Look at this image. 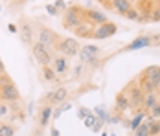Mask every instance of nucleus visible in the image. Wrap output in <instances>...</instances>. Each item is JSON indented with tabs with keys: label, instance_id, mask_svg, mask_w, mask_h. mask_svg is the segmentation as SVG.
Returning a JSON list of instances; mask_svg holds the SVG:
<instances>
[{
	"label": "nucleus",
	"instance_id": "obj_33",
	"mask_svg": "<svg viewBox=\"0 0 160 136\" xmlns=\"http://www.w3.org/2000/svg\"><path fill=\"white\" fill-rule=\"evenodd\" d=\"M103 123H105V121L98 118V120H96V123H94V127H92V131H94V133H99V129L103 127Z\"/></svg>",
	"mask_w": 160,
	"mask_h": 136
},
{
	"label": "nucleus",
	"instance_id": "obj_41",
	"mask_svg": "<svg viewBox=\"0 0 160 136\" xmlns=\"http://www.w3.org/2000/svg\"><path fill=\"white\" fill-rule=\"evenodd\" d=\"M101 136H109V133H101Z\"/></svg>",
	"mask_w": 160,
	"mask_h": 136
},
{
	"label": "nucleus",
	"instance_id": "obj_27",
	"mask_svg": "<svg viewBox=\"0 0 160 136\" xmlns=\"http://www.w3.org/2000/svg\"><path fill=\"white\" fill-rule=\"evenodd\" d=\"M94 114L103 121H107V118H109V116H107V110H105L103 107H96V108H94Z\"/></svg>",
	"mask_w": 160,
	"mask_h": 136
},
{
	"label": "nucleus",
	"instance_id": "obj_46",
	"mask_svg": "<svg viewBox=\"0 0 160 136\" xmlns=\"http://www.w3.org/2000/svg\"><path fill=\"white\" fill-rule=\"evenodd\" d=\"M0 101H2V98H0Z\"/></svg>",
	"mask_w": 160,
	"mask_h": 136
},
{
	"label": "nucleus",
	"instance_id": "obj_2",
	"mask_svg": "<svg viewBox=\"0 0 160 136\" xmlns=\"http://www.w3.org/2000/svg\"><path fill=\"white\" fill-rule=\"evenodd\" d=\"M61 17H63V28L64 30H74V28H78L81 22L85 20V8L83 6H78V4L68 6L66 11Z\"/></svg>",
	"mask_w": 160,
	"mask_h": 136
},
{
	"label": "nucleus",
	"instance_id": "obj_35",
	"mask_svg": "<svg viewBox=\"0 0 160 136\" xmlns=\"http://www.w3.org/2000/svg\"><path fill=\"white\" fill-rule=\"evenodd\" d=\"M9 81H13V79L8 76V74H2V76H0V87H2V85H6V83H9Z\"/></svg>",
	"mask_w": 160,
	"mask_h": 136
},
{
	"label": "nucleus",
	"instance_id": "obj_40",
	"mask_svg": "<svg viewBox=\"0 0 160 136\" xmlns=\"http://www.w3.org/2000/svg\"><path fill=\"white\" fill-rule=\"evenodd\" d=\"M131 2H132V4H134V6H136V4H138V2H140V0H131Z\"/></svg>",
	"mask_w": 160,
	"mask_h": 136
},
{
	"label": "nucleus",
	"instance_id": "obj_31",
	"mask_svg": "<svg viewBox=\"0 0 160 136\" xmlns=\"http://www.w3.org/2000/svg\"><path fill=\"white\" fill-rule=\"evenodd\" d=\"M63 114V107L61 105H57V108L53 110V114H52V120H59V116Z\"/></svg>",
	"mask_w": 160,
	"mask_h": 136
},
{
	"label": "nucleus",
	"instance_id": "obj_39",
	"mask_svg": "<svg viewBox=\"0 0 160 136\" xmlns=\"http://www.w3.org/2000/svg\"><path fill=\"white\" fill-rule=\"evenodd\" d=\"M2 74H6V64H4V61L0 59V76Z\"/></svg>",
	"mask_w": 160,
	"mask_h": 136
},
{
	"label": "nucleus",
	"instance_id": "obj_11",
	"mask_svg": "<svg viewBox=\"0 0 160 136\" xmlns=\"http://www.w3.org/2000/svg\"><path fill=\"white\" fill-rule=\"evenodd\" d=\"M129 110V94L127 90H120L116 96H114V112L116 114H123Z\"/></svg>",
	"mask_w": 160,
	"mask_h": 136
},
{
	"label": "nucleus",
	"instance_id": "obj_30",
	"mask_svg": "<svg viewBox=\"0 0 160 136\" xmlns=\"http://www.w3.org/2000/svg\"><path fill=\"white\" fill-rule=\"evenodd\" d=\"M53 6H55V8H57V11H59V13H61V15H63L64 11H66V8H68V6H66V2H64V0H55V2H53Z\"/></svg>",
	"mask_w": 160,
	"mask_h": 136
},
{
	"label": "nucleus",
	"instance_id": "obj_7",
	"mask_svg": "<svg viewBox=\"0 0 160 136\" xmlns=\"http://www.w3.org/2000/svg\"><path fill=\"white\" fill-rule=\"evenodd\" d=\"M79 50H81L79 41L72 39V37H63L59 46H57V52L64 57H76V55H79Z\"/></svg>",
	"mask_w": 160,
	"mask_h": 136
},
{
	"label": "nucleus",
	"instance_id": "obj_38",
	"mask_svg": "<svg viewBox=\"0 0 160 136\" xmlns=\"http://www.w3.org/2000/svg\"><path fill=\"white\" fill-rule=\"evenodd\" d=\"M50 134H52V136H61V133H59V129H57V127H52Z\"/></svg>",
	"mask_w": 160,
	"mask_h": 136
},
{
	"label": "nucleus",
	"instance_id": "obj_13",
	"mask_svg": "<svg viewBox=\"0 0 160 136\" xmlns=\"http://www.w3.org/2000/svg\"><path fill=\"white\" fill-rule=\"evenodd\" d=\"M50 105H63L64 101L68 99V88L66 87H57L53 92H50L46 96Z\"/></svg>",
	"mask_w": 160,
	"mask_h": 136
},
{
	"label": "nucleus",
	"instance_id": "obj_14",
	"mask_svg": "<svg viewBox=\"0 0 160 136\" xmlns=\"http://www.w3.org/2000/svg\"><path fill=\"white\" fill-rule=\"evenodd\" d=\"M72 33L78 39H94V24H90L88 20H83L78 28H74Z\"/></svg>",
	"mask_w": 160,
	"mask_h": 136
},
{
	"label": "nucleus",
	"instance_id": "obj_3",
	"mask_svg": "<svg viewBox=\"0 0 160 136\" xmlns=\"http://www.w3.org/2000/svg\"><path fill=\"white\" fill-rule=\"evenodd\" d=\"M125 90L129 94V110H132V112H138V110H144L142 107H144V90H142V87L138 85V81L134 79V81H131L127 87H125Z\"/></svg>",
	"mask_w": 160,
	"mask_h": 136
},
{
	"label": "nucleus",
	"instance_id": "obj_16",
	"mask_svg": "<svg viewBox=\"0 0 160 136\" xmlns=\"http://www.w3.org/2000/svg\"><path fill=\"white\" fill-rule=\"evenodd\" d=\"M52 68L55 70V74H57V76H61V74H66V72H68V57H64V55H61V53L53 55V61H52Z\"/></svg>",
	"mask_w": 160,
	"mask_h": 136
},
{
	"label": "nucleus",
	"instance_id": "obj_1",
	"mask_svg": "<svg viewBox=\"0 0 160 136\" xmlns=\"http://www.w3.org/2000/svg\"><path fill=\"white\" fill-rule=\"evenodd\" d=\"M136 81L142 87L144 94L160 90V66L158 64H151V66L144 68L140 72V76L136 77Z\"/></svg>",
	"mask_w": 160,
	"mask_h": 136
},
{
	"label": "nucleus",
	"instance_id": "obj_28",
	"mask_svg": "<svg viewBox=\"0 0 160 136\" xmlns=\"http://www.w3.org/2000/svg\"><path fill=\"white\" fill-rule=\"evenodd\" d=\"M81 50H85V52H88V53H94V55H99V53H101V50H99L98 46H92V44L81 46Z\"/></svg>",
	"mask_w": 160,
	"mask_h": 136
},
{
	"label": "nucleus",
	"instance_id": "obj_5",
	"mask_svg": "<svg viewBox=\"0 0 160 136\" xmlns=\"http://www.w3.org/2000/svg\"><path fill=\"white\" fill-rule=\"evenodd\" d=\"M32 53L35 61H37V64L39 66H50L52 64V61H53V52L50 50L48 46H44L41 41H35L32 46Z\"/></svg>",
	"mask_w": 160,
	"mask_h": 136
},
{
	"label": "nucleus",
	"instance_id": "obj_25",
	"mask_svg": "<svg viewBox=\"0 0 160 136\" xmlns=\"http://www.w3.org/2000/svg\"><path fill=\"white\" fill-rule=\"evenodd\" d=\"M149 121V134L160 136V120H147Z\"/></svg>",
	"mask_w": 160,
	"mask_h": 136
},
{
	"label": "nucleus",
	"instance_id": "obj_21",
	"mask_svg": "<svg viewBox=\"0 0 160 136\" xmlns=\"http://www.w3.org/2000/svg\"><path fill=\"white\" fill-rule=\"evenodd\" d=\"M57 74H55V70L52 68V64L50 66H41V81H44V83H53V81H57Z\"/></svg>",
	"mask_w": 160,
	"mask_h": 136
},
{
	"label": "nucleus",
	"instance_id": "obj_18",
	"mask_svg": "<svg viewBox=\"0 0 160 136\" xmlns=\"http://www.w3.org/2000/svg\"><path fill=\"white\" fill-rule=\"evenodd\" d=\"M132 6H134V4H132L131 0H112L111 9H112V11H116L118 15L123 17V15H125V13L129 11V9L132 8Z\"/></svg>",
	"mask_w": 160,
	"mask_h": 136
},
{
	"label": "nucleus",
	"instance_id": "obj_9",
	"mask_svg": "<svg viewBox=\"0 0 160 136\" xmlns=\"http://www.w3.org/2000/svg\"><path fill=\"white\" fill-rule=\"evenodd\" d=\"M118 33V24L116 22H103V24H98L94 26V41H105V39H111L112 35Z\"/></svg>",
	"mask_w": 160,
	"mask_h": 136
},
{
	"label": "nucleus",
	"instance_id": "obj_22",
	"mask_svg": "<svg viewBox=\"0 0 160 136\" xmlns=\"http://www.w3.org/2000/svg\"><path fill=\"white\" fill-rule=\"evenodd\" d=\"M17 127L8 123V121H0V136H15Z\"/></svg>",
	"mask_w": 160,
	"mask_h": 136
},
{
	"label": "nucleus",
	"instance_id": "obj_12",
	"mask_svg": "<svg viewBox=\"0 0 160 136\" xmlns=\"http://www.w3.org/2000/svg\"><path fill=\"white\" fill-rule=\"evenodd\" d=\"M85 20H88L90 24H103V22H107L109 20V17L105 15L101 9H92V8H85Z\"/></svg>",
	"mask_w": 160,
	"mask_h": 136
},
{
	"label": "nucleus",
	"instance_id": "obj_36",
	"mask_svg": "<svg viewBox=\"0 0 160 136\" xmlns=\"http://www.w3.org/2000/svg\"><path fill=\"white\" fill-rule=\"evenodd\" d=\"M8 31L9 33H18V24H13V22L8 24Z\"/></svg>",
	"mask_w": 160,
	"mask_h": 136
},
{
	"label": "nucleus",
	"instance_id": "obj_32",
	"mask_svg": "<svg viewBox=\"0 0 160 136\" xmlns=\"http://www.w3.org/2000/svg\"><path fill=\"white\" fill-rule=\"evenodd\" d=\"M24 2H26V0H8L9 8H20V6H22Z\"/></svg>",
	"mask_w": 160,
	"mask_h": 136
},
{
	"label": "nucleus",
	"instance_id": "obj_44",
	"mask_svg": "<svg viewBox=\"0 0 160 136\" xmlns=\"http://www.w3.org/2000/svg\"><path fill=\"white\" fill-rule=\"evenodd\" d=\"M158 46H160V39H158Z\"/></svg>",
	"mask_w": 160,
	"mask_h": 136
},
{
	"label": "nucleus",
	"instance_id": "obj_10",
	"mask_svg": "<svg viewBox=\"0 0 160 136\" xmlns=\"http://www.w3.org/2000/svg\"><path fill=\"white\" fill-rule=\"evenodd\" d=\"M35 33H33V26L30 20H26V18H22L20 22H18V37H20V43L26 46H33L35 43V37H33Z\"/></svg>",
	"mask_w": 160,
	"mask_h": 136
},
{
	"label": "nucleus",
	"instance_id": "obj_26",
	"mask_svg": "<svg viewBox=\"0 0 160 136\" xmlns=\"http://www.w3.org/2000/svg\"><path fill=\"white\" fill-rule=\"evenodd\" d=\"M147 114H149V120H160V101L153 107Z\"/></svg>",
	"mask_w": 160,
	"mask_h": 136
},
{
	"label": "nucleus",
	"instance_id": "obj_17",
	"mask_svg": "<svg viewBox=\"0 0 160 136\" xmlns=\"http://www.w3.org/2000/svg\"><path fill=\"white\" fill-rule=\"evenodd\" d=\"M79 63H83L88 68H96V66L101 64V59H99V55H94V53H88L85 50H79Z\"/></svg>",
	"mask_w": 160,
	"mask_h": 136
},
{
	"label": "nucleus",
	"instance_id": "obj_24",
	"mask_svg": "<svg viewBox=\"0 0 160 136\" xmlns=\"http://www.w3.org/2000/svg\"><path fill=\"white\" fill-rule=\"evenodd\" d=\"M131 136H151V134H149V121L145 120L144 123L136 129V131H132V133H131Z\"/></svg>",
	"mask_w": 160,
	"mask_h": 136
},
{
	"label": "nucleus",
	"instance_id": "obj_23",
	"mask_svg": "<svg viewBox=\"0 0 160 136\" xmlns=\"http://www.w3.org/2000/svg\"><path fill=\"white\" fill-rule=\"evenodd\" d=\"M140 17H142V13H140V9H138L136 6H132V8L129 9L127 13L123 15V18H127V20H132V22H138V20H140Z\"/></svg>",
	"mask_w": 160,
	"mask_h": 136
},
{
	"label": "nucleus",
	"instance_id": "obj_6",
	"mask_svg": "<svg viewBox=\"0 0 160 136\" xmlns=\"http://www.w3.org/2000/svg\"><path fill=\"white\" fill-rule=\"evenodd\" d=\"M160 35H138L134 41H131L129 44L122 46L118 50V53H127V52H136V50H142L147 46H153V41H158Z\"/></svg>",
	"mask_w": 160,
	"mask_h": 136
},
{
	"label": "nucleus",
	"instance_id": "obj_20",
	"mask_svg": "<svg viewBox=\"0 0 160 136\" xmlns=\"http://www.w3.org/2000/svg\"><path fill=\"white\" fill-rule=\"evenodd\" d=\"M158 101H160V90H157V92H147V94L144 96V107H142V108H144L145 112H149V110L157 105Z\"/></svg>",
	"mask_w": 160,
	"mask_h": 136
},
{
	"label": "nucleus",
	"instance_id": "obj_19",
	"mask_svg": "<svg viewBox=\"0 0 160 136\" xmlns=\"http://www.w3.org/2000/svg\"><path fill=\"white\" fill-rule=\"evenodd\" d=\"M145 120H149V114H147L145 110H138V112H134V118L129 121V125H127L129 131H131V133H132V131H136V129H138Z\"/></svg>",
	"mask_w": 160,
	"mask_h": 136
},
{
	"label": "nucleus",
	"instance_id": "obj_37",
	"mask_svg": "<svg viewBox=\"0 0 160 136\" xmlns=\"http://www.w3.org/2000/svg\"><path fill=\"white\" fill-rule=\"evenodd\" d=\"M98 2H101L107 9H111V4H112V0H98Z\"/></svg>",
	"mask_w": 160,
	"mask_h": 136
},
{
	"label": "nucleus",
	"instance_id": "obj_34",
	"mask_svg": "<svg viewBox=\"0 0 160 136\" xmlns=\"http://www.w3.org/2000/svg\"><path fill=\"white\" fill-rule=\"evenodd\" d=\"M46 11H48L50 15H59V11H57V8H55L53 4H48V6H46Z\"/></svg>",
	"mask_w": 160,
	"mask_h": 136
},
{
	"label": "nucleus",
	"instance_id": "obj_8",
	"mask_svg": "<svg viewBox=\"0 0 160 136\" xmlns=\"http://www.w3.org/2000/svg\"><path fill=\"white\" fill-rule=\"evenodd\" d=\"M0 98L6 103H20L22 101V96H20V92H18V88H17V85L13 81L0 87Z\"/></svg>",
	"mask_w": 160,
	"mask_h": 136
},
{
	"label": "nucleus",
	"instance_id": "obj_45",
	"mask_svg": "<svg viewBox=\"0 0 160 136\" xmlns=\"http://www.w3.org/2000/svg\"><path fill=\"white\" fill-rule=\"evenodd\" d=\"M111 136H116V134H111Z\"/></svg>",
	"mask_w": 160,
	"mask_h": 136
},
{
	"label": "nucleus",
	"instance_id": "obj_15",
	"mask_svg": "<svg viewBox=\"0 0 160 136\" xmlns=\"http://www.w3.org/2000/svg\"><path fill=\"white\" fill-rule=\"evenodd\" d=\"M52 114H53V108H52L50 103L41 107V108H39V114H37V127H39V129L48 127L50 120H52Z\"/></svg>",
	"mask_w": 160,
	"mask_h": 136
},
{
	"label": "nucleus",
	"instance_id": "obj_43",
	"mask_svg": "<svg viewBox=\"0 0 160 136\" xmlns=\"http://www.w3.org/2000/svg\"><path fill=\"white\" fill-rule=\"evenodd\" d=\"M0 121H2V114H0Z\"/></svg>",
	"mask_w": 160,
	"mask_h": 136
},
{
	"label": "nucleus",
	"instance_id": "obj_29",
	"mask_svg": "<svg viewBox=\"0 0 160 136\" xmlns=\"http://www.w3.org/2000/svg\"><path fill=\"white\" fill-rule=\"evenodd\" d=\"M90 114H92V110H90V108H87V107H79V108H78V116H79L81 120L88 118Z\"/></svg>",
	"mask_w": 160,
	"mask_h": 136
},
{
	"label": "nucleus",
	"instance_id": "obj_42",
	"mask_svg": "<svg viewBox=\"0 0 160 136\" xmlns=\"http://www.w3.org/2000/svg\"><path fill=\"white\" fill-rule=\"evenodd\" d=\"M0 11H2V4H0Z\"/></svg>",
	"mask_w": 160,
	"mask_h": 136
},
{
	"label": "nucleus",
	"instance_id": "obj_4",
	"mask_svg": "<svg viewBox=\"0 0 160 136\" xmlns=\"http://www.w3.org/2000/svg\"><path fill=\"white\" fill-rule=\"evenodd\" d=\"M61 35L57 33V31H53L52 28L48 26H39V30H37V41H41L44 46H48L50 50H55L57 52V46L61 43Z\"/></svg>",
	"mask_w": 160,
	"mask_h": 136
}]
</instances>
